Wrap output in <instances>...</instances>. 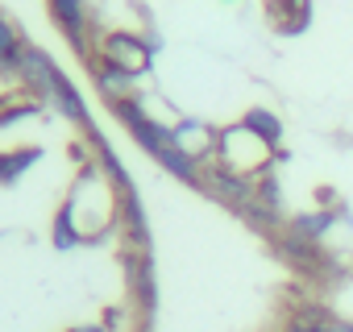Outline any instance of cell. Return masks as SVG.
I'll return each mask as SVG.
<instances>
[{
  "instance_id": "13",
  "label": "cell",
  "mask_w": 353,
  "mask_h": 332,
  "mask_svg": "<svg viewBox=\"0 0 353 332\" xmlns=\"http://www.w3.org/2000/svg\"><path fill=\"white\" fill-rule=\"evenodd\" d=\"M283 332H353V320H336V315H299V320H287Z\"/></svg>"
},
{
  "instance_id": "2",
  "label": "cell",
  "mask_w": 353,
  "mask_h": 332,
  "mask_svg": "<svg viewBox=\"0 0 353 332\" xmlns=\"http://www.w3.org/2000/svg\"><path fill=\"white\" fill-rule=\"evenodd\" d=\"M17 79L30 87V96H38L42 104H50L54 112H63L67 121H75L83 133H96V125H92V116H88V104H83L79 87L59 71V63H54L46 50H38V46L26 42L21 63H17Z\"/></svg>"
},
{
  "instance_id": "15",
  "label": "cell",
  "mask_w": 353,
  "mask_h": 332,
  "mask_svg": "<svg viewBox=\"0 0 353 332\" xmlns=\"http://www.w3.org/2000/svg\"><path fill=\"white\" fill-rule=\"evenodd\" d=\"M71 332H108L104 324H79V328H71Z\"/></svg>"
},
{
  "instance_id": "14",
  "label": "cell",
  "mask_w": 353,
  "mask_h": 332,
  "mask_svg": "<svg viewBox=\"0 0 353 332\" xmlns=\"http://www.w3.org/2000/svg\"><path fill=\"white\" fill-rule=\"evenodd\" d=\"M38 108H42L38 96H0V129H5V125H17V121H26V116H34Z\"/></svg>"
},
{
  "instance_id": "10",
  "label": "cell",
  "mask_w": 353,
  "mask_h": 332,
  "mask_svg": "<svg viewBox=\"0 0 353 332\" xmlns=\"http://www.w3.org/2000/svg\"><path fill=\"white\" fill-rule=\"evenodd\" d=\"M336 220H349V208H320V212H303L291 220V233L303 237V241H320Z\"/></svg>"
},
{
  "instance_id": "7",
  "label": "cell",
  "mask_w": 353,
  "mask_h": 332,
  "mask_svg": "<svg viewBox=\"0 0 353 332\" xmlns=\"http://www.w3.org/2000/svg\"><path fill=\"white\" fill-rule=\"evenodd\" d=\"M266 17L279 34L295 38L312 25V0H266Z\"/></svg>"
},
{
  "instance_id": "8",
  "label": "cell",
  "mask_w": 353,
  "mask_h": 332,
  "mask_svg": "<svg viewBox=\"0 0 353 332\" xmlns=\"http://www.w3.org/2000/svg\"><path fill=\"white\" fill-rule=\"evenodd\" d=\"M42 162V145H17V149H0V187L21 183L30 166Z\"/></svg>"
},
{
  "instance_id": "9",
  "label": "cell",
  "mask_w": 353,
  "mask_h": 332,
  "mask_svg": "<svg viewBox=\"0 0 353 332\" xmlns=\"http://www.w3.org/2000/svg\"><path fill=\"white\" fill-rule=\"evenodd\" d=\"M92 79H96V87H100V96H104L108 104L137 96V92H133V75H125V71H117V67H108V63H100V59H92Z\"/></svg>"
},
{
  "instance_id": "12",
  "label": "cell",
  "mask_w": 353,
  "mask_h": 332,
  "mask_svg": "<svg viewBox=\"0 0 353 332\" xmlns=\"http://www.w3.org/2000/svg\"><path fill=\"white\" fill-rule=\"evenodd\" d=\"M241 125H250V129H254L258 137H266L270 145H279V141H283V121H279L270 108H245Z\"/></svg>"
},
{
  "instance_id": "1",
  "label": "cell",
  "mask_w": 353,
  "mask_h": 332,
  "mask_svg": "<svg viewBox=\"0 0 353 332\" xmlns=\"http://www.w3.org/2000/svg\"><path fill=\"white\" fill-rule=\"evenodd\" d=\"M59 212L71 220V229L88 245V241H100L117 225V216H121V191L112 187V179L100 171L96 162H83V171H79V179H75V187H71V196L63 200Z\"/></svg>"
},
{
  "instance_id": "3",
  "label": "cell",
  "mask_w": 353,
  "mask_h": 332,
  "mask_svg": "<svg viewBox=\"0 0 353 332\" xmlns=\"http://www.w3.org/2000/svg\"><path fill=\"white\" fill-rule=\"evenodd\" d=\"M274 158H283V149L279 145H270L266 137H258L250 125H229V129H221V137H216V166L221 171H229V175H237V179H262V175H270V166H274Z\"/></svg>"
},
{
  "instance_id": "11",
  "label": "cell",
  "mask_w": 353,
  "mask_h": 332,
  "mask_svg": "<svg viewBox=\"0 0 353 332\" xmlns=\"http://www.w3.org/2000/svg\"><path fill=\"white\" fill-rule=\"evenodd\" d=\"M21 50H26V38L21 30L0 13V75H13L17 79V63H21Z\"/></svg>"
},
{
  "instance_id": "4",
  "label": "cell",
  "mask_w": 353,
  "mask_h": 332,
  "mask_svg": "<svg viewBox=\"0 0 353 332\" xmlns=\"http://www.w3.org/2000/svg\"><path fill=\"white\" fill-rule=\"evenodd\" d=\"M162 42L158 38H141V34H129V30H112V34H100V46H96V59L100 63H108V67H117V71H125V75H133V79H141L150 67H154V50H158Z\"/></svg>"
},
{
  "instance_id": "5",
  "label": "cell",
  "mask_w": 353,
  "mask_h": 332,
  "mask_svg": "<svg viewBox=\"0 0 353 332\" xmlns=\"http://www.w3.org/2000/svg\"><path fill=\"white\" fill-rule=\"evenodd\" d=\"M46 5H50L54 25L67 34V42L92 63L96 54H92V9H88V0H46Z\"/></svg>"
},
{
  "instance_id": "6",
  "label": "cell",
  "mask_w": 353,
  "mask_h": 332,
  "mask_svg": "<svg viewBox=\"0 0 353 332\" xmlns=\"http://www.w3.org/2000/svg\"><path fill=\"white\" fill-rule=\"evenodd\" d=\"M216 137H221V129H212L208 121H196V116H179L170 125V141L200 166L216 158Z\"/></svg>"
}]
</instances>
